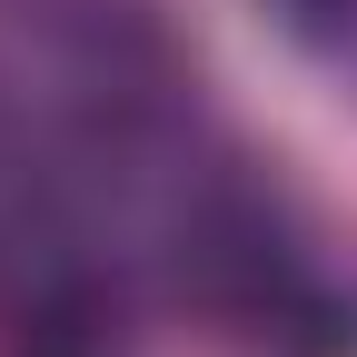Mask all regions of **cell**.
Listing matches in <instances>:
<instances>
[{
  "label": "cell",
  "instance_id": "cell-1",
  "mask_svg": "<svg viewBox=\"0 0 357 357\" xmlns=\"http://www.w3.org/2000/svg\"><path fill=\"white\" fill-rule=\"evenodd\" d=\"M178 288L229 328H268L298 307V248L278 229V208L238 178H208L178 218Z\"/></svg>",
  "mask_w": 357,
  "mask_h": 357
},
{
  "label": "cell",
  "instance_id": "cell-2",
  "mask_svg": "<svg viewBox=\"0 0 357 357\" xmlns=\"http://www.w3.org/2000/svg\"><path fill=\"white\" fill-rule=\"evenodd\" d=\"M20 20L50 40L89 89H159V60H169L159 0H30Z\"/></svg>",
  "mask_w": 357,
  "mask_h": 357
},
{
  "label": "cell",
  "instance_id": "cell-3",
  "mask_svg": "<svg viewBox=\"0 0 357 357\" xmlns=\"http://www.w3.org/2000/svg\"><path fill=\"white\" fill-rule=\"evenodd\" d=\"M268 20H278L298 50H347L357 40V0H258Z\"/></svg>",
  "mask_w": 357,
  "mask_h": 357
}]
</instances>
